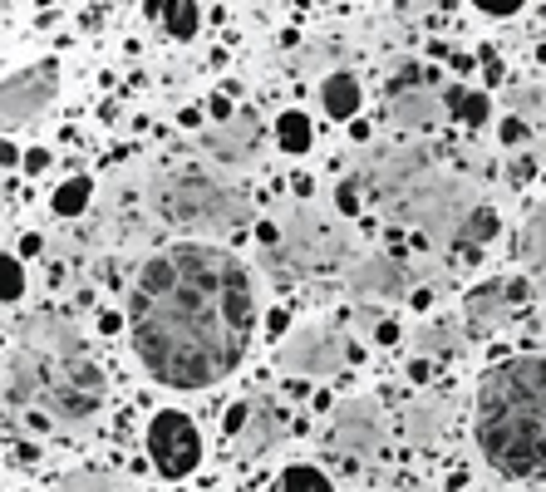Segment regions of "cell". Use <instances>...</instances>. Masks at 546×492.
I'll use <instances>...</instances> for the list:
<instances>
[{
    "mask_svg": "<svg viewBox=\"0 0 546 492\" xmlns=\"http://www.w3.org/2000/svg\"><path fill=\"white\" fill-rule=\"evenodd\" d=\"M128 335L143 369L168 389H212L246 360L256 335V286L232 251L173 242L143 261Z\"/></svg>",
    "mask_w": 546,
    "mask_h": 492,
    "instance_id": "1",
    "label": "cell"
},
{
    "mask_svg": "<svg viewBox=\"0 0 546 492\" xmlns=\"http://www.w3.org/2000/svg\"><path fill=\"white\" fill-rule=\"evenodd\" d=\"M473 443L507 483H546V355H512L478 379Z\"/></svg>",
    "mask_w": 546,
    "mask_h": 492,
    "instance_id": "2",
    "label": "cell"
},
{
    "mask_svg": "<svg viewBox=\"0 0 546 492\" xmlns=\"http://www.w3.org/2000/svg\"><path fill=\"white\" fill-rule=\"evenodd\" d=\"M153 202H158V217L168 227L197 232V237H222L246 217L242 197L207 173H173L168 183H158Z\"/></svg>",
    "mask_w": 546,
    "mask_h": 492,
    "instance_id": "3",
    "label": "cell"
},
{
    "mask_svg": "<svg viewBox=\"0 0 546 492\" xmlns=\"http://www.w3.org/2000/svg\"><path fill=\"white\" fill-rule=\"evenodd\" d=\"M148 458L173 483L187 478V473H197V463H202V429L182 409L153 414V424H148Z\"/></svg>",
    "mask_w": 546,
    "mask_h": 492,
    "instance_id": "4",
    "label": "cell"
},
{
    "mask_svg": "<svg viewBox=\"0 0 546 492\" xmlns=\"http://www.w3.org/2000/svg\"><path fill=\"white\" fill-rule=\"evenodd\" d=\"M55 94H60V64L55 60L30 64V69H20V74H10L0 84V119H10V123L40 119L55 104Z\"/></svg>",
    "mask_w": 546,
    "mask_h": 492,
    "instance_id": "5",
    "label": "cell"
},
{
    "mask_svg": "<svg viewBox=\"0 0 546 492\" xmlns=\"http://www.w3.org/2000/svg\"><path fill=\"white\" fill-rule=\"evenodd\" d=\"M379 443H384V419L355 399V404H345L340 414H335V424H330V448L355 468V463H369L374 453H379Z\"/></svg>",
    "mask_w": 546,
    "mask_h": 492,
    "instance_id": "6",
    "label": "cell"
},
{
    "mask_svg": "<svg viewBox=\"0 0 546 492\" xmlns=\"http://www.w3.org/2000/svg\"><path fill=\"white\" fill-rule=\"evenodd\" d=\"M345 360H360V350H350L335 330H301L286 350H281V369L291 374H335Z\"/></svg>",
    "mask_w": 546,
    "mask_h": 492,
    "instance_id": "7",
    "label": "cell"
},
{
    "mask_svg": "<svg viewBox=\"0 0 546 492\" xmlns=\"http://www.w3.org/2000/svg\"><path fill=\"white\" fill-rule=\"evenodd\" d=\"M512 301H522V281H517V286L492 281V286H483V291H473V296H468V325H473L478 335H483V330H497V320L507 315Z\"/></svg>",
    "mask_w": 546,
    "mask_h": 492,
    "instance_id": "8",
    "label": "cell"
},
{
    "mask_svg": "<svg viewBox=\"0 0 546 492\" xmlns=\"http://www.w3.org/2000/svg\"><path fill=\"white\" fill-rule=\"evenodd\" d=\"M286 429V409L281 404H251V419H246V429L237 433V443H242L246 458H256V453H266L276 438Z\"/></svg>",
    "mask_w": 546,
    "mask_h": 492,
    "instance_id": "9",
    "label": "cell"
},
{
    "mask_svg": "<svg viewBox=\"0 0 546 492\" xmlns=\"http://www.w3.org/2000/svg\"><path fill=\"white\" fill-rule=\"evenodd\" d=\"M360 104H364V89H360V79L355 74H330L325 84H320V109L330 114V119H340V123H350L355 114H360Z\"/></svg>",
    "mask_w": 546,
    "mask_h": 492,
    "instance_id": "10",
    "label": "cell"
},
{
    "mask_svg": "<svg viewBox=\"0 0 546 492\" xmlns=\"http://www.w3.org/2000/svg\"><path fill=\"white\" fill-rule=\"evenodd\" d=\"M207 148H212L222 163L251 158V148H256V119L242 114V133H237V114H232V119H227V133H207Z\"/></svg>",
    "mask_w": 546,
    "mask_h": 492,
    "instance_id": "11",
    "label": "cell"
},
{
    "mask_svg": "<svg viewBox=\"0 0 546 492\" xmlns=\"http://www.w3.org/2000/svg\"><path fill=\"white\" fill-rule=\"evenodd\" d=\"M276 148L291 153V158H305L315 148V123H310V114H301V109L276 114Z\"/></svg>",
    "mask_w": 546,
    "mask_h": 492,
    "instance_id": "12",
    "label": "cell"
},
{
    "mask_svg": "<svg viewBox=\"0 0 546 492\" xmlns=\"http://www.w3.org/2000/svg\"><path fill=\"white\" fill-rule=\"evenodd\" d=\"M448 109L463 119V128H483L487 119H492V99H487L483 89H448Z\"/></svg>",
    "mask_w": 546,
    "mask_h": 492,
    "instance_id": "13",
    "label": "cell"
},
{
    "mask_svg": "<svg viewBox=\"0 0 546 492\" xmlns=\"http://www.w3.org/2000/svg\"><path fill=\"white\" fill-rule=\"evenodd\" d=\"M271 492H335V483H330V473H320L315 463H291V468L271 483Z\"/></svg>",
    "mask_w": 546,
    "mask_h": 492,
    "instance_id": "14",
    "label": "cell"
},
{
    "mask_svg": "<svg viewBox=\"0 0 546 492\" xmlns=\"http://www.w3.org/2000/svg\"><path fill=\"white\" fill-rule=\"evenodd\" d=\"M404 276L399 271H389V261H364L360 266V276H355V286H360L364 296H404V286H399Z\"/></svg>",
    "mask_w": 546,
    "mask_h": 492,
    "instance_id": "15",
    "label": "cell"
},
{
    "mask_svg": "<svg viewBox=\"0 0 546 492\" xmlns=\"http://www.w3.org/2000/svg\"><path fill=\"white\" fill-rule=\"evenodd\" d=\"M89 197H94V183L79 173V178H69V183L55 187V197H50V207L60 212V217H79L84 207H89Z\"/></svg>",
    "mask_w": 546,
    "mask_h": 492,
    "instance_id": "16",
    "label": "cell"
},
{
    "mask_svg": "<svg viewBox=\"0 0 546 492\" xmlns=\"http://www.w3.org/2000/svg\"><path fill=\"white\" fill-rule=\"evenodd\" d=\"M163 25H168L173 40H192V35L202 30V10H197V0H173L168 15H163Z\"/></svg>",
    "mask_w": 546,
    "mask_h": 492,
    "instance_id": "17",
    "label": "cell"
},
{
    "mask_svg": "<svg viewBox=\"0 0 546 492\" xmlns=\"http://www.w3.org/2000/svg\"><path fill=\"white\" fill-rule=\"evenodd\" d=\"M20 296H25V271H20V256L0 251V301L10 306V301H20Z\"/></svg>",
    "mask_w": 546,
    "mask_h": 492,
    "instance_id": "18",
    "label": "cell"
},
{
    "mask_svg": "<svg viewBox=\"0 0 546 492\" xmlns=\"http://www.w3.org/2000/svg\"><path fill=\"white\" fill-rule=\"evenodd\" d=\"M492 232H497V212H492V207H478V212L468 217V227H463V242L483 246Z\"/></svg>",
    "mask_w": 546,
    "mask_h": 492,
    "instance_id": "19",
    "label": "cell"
},
{
    "mask_svg": "<svg viewBox=\"0 0 546 492\" xmlns=\"http://www.w3.org/2000/svg\"><path fill=\"white\" fill-rule=\"evenodd\" d=\"M497 138H502V148H522V143L532 138V128H527L522 119H512V114H507V119H502V128H497Z\"/></svg>",
    "mask_w": 546,
    "mask_h": 492,
    "instance_id": "20",
    "label": "cell"
},
{
    "mask_svg": "<svg viewBox=\"0 0 546 492\" xmlns=\"http://www.w3.org/2000/svg\"><path fill=\"white\" fill-rule=\"evenodd\" d=\"M335 212H340V217H355V212H360V187L350 183V178L335 187Z\"/></svg>",
    "mask_w": 546,
    "mask_h": 492,
    "instance_id": "21",
    "label": "cell"
},
{
    "mask_svg": "<svg viewBox=\"0 0 546 492\" xmlns=\"http://www.w3.org/2000/svg\"><path fill=\"white\" fill-rule=\"evenodd\" d=\"M473 5H478L483 15H492V20H507V15H517L527 0H473Z\"/></svg>",
    "mask_w": 546,
    "mask_h": 492,
    "instance_id": "22",
    "label": "cell"
},
{
    "mask_svg": "<svg viewBox=\"0 0 546 492\" xmlns=\"http://www.w3.org/2000/svg\"><path fill=\"white\" fill-rule=\"evenodd\" d=\"M419 350H453V335L438 330V325H433V330H419Z\"/></svg>",
    "mask_w": 546,
    "mask_h": 492,
    "instance_id": "23",
    "label": "cell"
},
{
    "mask_svg": "<svg viewBox=\"0 0 546 492\" xmlns=\"http://www.w3.org/2000/svg\"><path fill=\"white\" fill-rule=\"evenodd\" d=\"M20 163H25V173H45L55 163V153L50 148H30V153H20Z\"/></svg>",
    "mask_w": 546,
    "mask_h": 492,
    "instance_id": "24",
    "label": "cell"
},
{
    "mask_svg": "<svg viewBox=\"0 0 546 492\" xmlns=\"http://www.w3.org/2000/svg\"><path fill=\"white\" fill-rule=\"evenodd\" d=\"M246 419H251V404H232V409H227V419H222V429L237 438V433L246 429Z\"/></svg>",
    "mask_w": 546,
    "mask_h": 492,
    "instance_id": "25",
    "label": "cell"
},
{
    "mask_svg": "<svg viewBox=\"0 0 546 492\" xmlns=\"http://www.w3.org/2000/svg\"><path fill=\"white\" fill-rule=\"evenodd\" d=\"M409 379H414V384H428V379H433V365H428V355H414V360H409Z\"/></svg>",
    "mask_w": 546,
    "mask_h": 492,
    "instance_id": "26",
    "label": "cell"
},
{
    "mask_svg": "<svg viewBox=\"0 0 546 492\" xmlns=\"http://www.w3.org/2000/svg\"><path fill=\"white\" fill-rule=\"evenodd\" d=\"M207 109H212V119H217V123H227V119H232V94H217Z\"/></svg>",
    "mask_w": 546,
    "mask_h": 492,
    "instance_id": "27",
    "label": "cell"
},
{
    "mask_svg": "<svg viewBox=\"0 0 546 492\" xmlns=\"http://www.w3.org/2000/svg\"><path fill=\"white\" fill-rule=\"evenodd\" d=\"M123 325H128V320H123L119 310H104V315H99V330H104V335H119Z\"/></svg>",
    "mask_w": 546,
    "mask_h": 492,
    "instance_id": "28",
    "label": "cell"
},
{
    "mask_svg": "<svg viewBox=\"0 0 546 492\" xmlns=\"http://www.w3.org/2000/svg\"><path fill=\"white\" fill-rule=\"evenodd\" d=\"M256 242L266 246V251H276V246H281V232H276L271 222H261V227H256Z\"/></svg>",
    "mask_w": 546,
    "mask_h": 492,
    "instance_id": "29",
    "label": "cell"
},
{
    "mask_svg": "<svg viewBox=\"0 0 546 492\" xmlns=\"http://www.w3.org/2000/svg\"><path fill=\"white\" fill-rule=\"evenodd\" d=\"M291 192H296V197H315V178H310V173H296V178H291Z\"/></svg>",
    "mask_w": 546,
    "mask_h": 492,
    "instance_id": "30",
    "label": "cell"
},
{
    "mask_svg": "<svg viewBox=\"0 0 546 492\" xmlns=\"http://www.w3.org/2000/svg\"><path fill=\"white\" fill-rule=\"evenodd\" d=\"M374 340H379V345H394V340H399V325H394V320H379Z\"/></svg>",
    "mask_w": 546,
    "mask_h": 492,
    "instance_id": "31",
    "label": "cell"
},
{
    "mask_svg": "<svg viewBox=\"0 0 546 492\" xmlns=\"http://www.w3.org/2000/svg\"><path fill=\"white\" fill-rule=\"evenodd\" d=\"M15 163H20V148L10 138H0V168H15Z\"/></svg>",
    "mask_w": 546,
    "mask_h": 492,
    "instance_id": "32",
    "label": "cell"
},
{
    "mask_svg": "<svg viewBox=\"0 0 546 492\" xmlns=\"http://www.w3.org/2000/svg\"><path fill=\"white\" fill-rule=\"evenodd\" d=\"M99 478H69V488L64 492H109V488H94Z\"/></svg>",
    "mask_w": 546,
    "mask_h": 492,
    "instance_id": "33",
    "label": "cell"
},
{
    "mask_svg": "<svg viewBox=\"0 0 546 492\" xmlns=\"http://www.w3.org/2000/svg\"><path fill=\"white\" fill-rule=\"evenodd\" d=\"M168 5H173V0H148V5H143V15H148V20H163V15H168Z\"/></svg>",
    "mask_w": 546,
    "mask_h": 492,
    "instance_id": "34",
    "label": "cell"
},
{
    "mask_svg": "<svg viewBox=\"0 0 546 492\" xmlns=\"http://www.w3.org/2000/svg\"><path fill=\"white\" fill-rule=\"evenodd\" d=\"M409 306H414V310H428V306H433V291H428V286H419V291L409 296Z\"/></svg>",
    "mask_w": 546,
    "mask_h": 492,
    "instance_id": "35",
    "label": "cell"
},
{
    "mask_svg": "<svg viewBox=\"0 0 546 492\" xmlns=\"http://www.w3.org/2000/svg\"><path fill=\"white\" fill-rule=\"evenodd\" d=\"M40 237H35V232H30V237H25V242H20V256H40Z\"/></svg>",
    "mask_w": 546,
    "mask_h": 492,
    "instance_id": "36",
    "label": "cell"
},
{
    "mask_svg": "<svg viewBox=\"0 0 546 492\" xmlns=\"http://www.w3.org/2000/svg\"><path fill=\"white\" fill-rule=\"evenodd\" d=\"M537 232H542V237H546V217H542V222H537ZM532 261H537V271H542V281H546V251H532Z\"/></svg>",
    "mask_w": 546,
    "mask_h": 492,
    "instance_id": "37",
    "label": "cell"
},
{
    "mask_svg": "<svg viewBox=\"0 0 546 492\" xmlns=\"http://www.w3.org/2000/svg\"><path fill=\"white\" fill-rule=\"evenodd\" d=\"M178 123H182V128H197V123H202V109H182Z\"/></svg>",
    "mask_w": 546,
    "mask_h": 492,
    "instance_id": "38",
    "label": "cell"
}]
</instances>
